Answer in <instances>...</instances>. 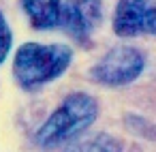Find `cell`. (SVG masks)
<instances>
[{
    "label": "cell",
    "mask_w": 156,
    "mask_h": 152,
    "mask_svg": "<svg viewBox=\"0 0 156 152\" xmlns=\"http://www.w3.org/2000/svg\"><path fill=\"white\" fill-rule=\"evenodd\" d=\"M103 22L101 0H64V17L60 30H64L77 43H88L92 32Z\"/></svg>",
    "instance_id": "5b68a950"
},
{
    "label": "cell",
    "mask_w": 156,
    "mask_h": 152,
    "mask_svg": "<svg viewBox=\"0 0 156 152\" xmlns=\"http://www.w3.org/2000/svg\"><path fill=\"white\" fill-rule=\"evenodd\" d=\"M34 30H60L64 17V0H20Z\"/></svg>",
    "instance_id": "8992f818"
},
{
    "label": "cell",
    "mask_w": 156,
    "mask_h": 152,
    "mask_svg": "<svg viewBox=\"0 0 156 152\" xmlns=\"http://www.w3.org/2000/svg\"><path fill=\"white\" fill-rule=\"evenodd\" d=\"M96 116L98 103L94 101V96L86 92H73L41 124V128L34 135V141L41 148H54L64 141H71L79 133H83L96 120Z\"/></svg>",
    "instance_id": "7a4b0ae2"
},
{
    "label": "cell",
    "mask_w": 156,
    "mask_h": 152,
    "mask_svg": "<svg viewBox=\"0 0 156 152\" xmlns=\"http://www.w3.org/2000/svg\"><path fill=\"white\" fill-rule=\"evenodd\" d=\"M73 49L64 43H24L13 58V77L24 90H39L58 79L71 64Z\"/></svg>",
    "instance_id": "6da1fadb"
},
{
    "label": "cell",
    "mask_w": 156,
    "mask_h": 152,
    "mask_svg": "<svg viewBox=\"0 0 156 152\" xmlns=\"http://www.w3.org/2000/svg\"><path fill=\"white\" fill-rule=\"evenodd\" d=\"M11 45H13V34H11V28L2 15V11H0V64H2L11 52Z\"/></svg>",
    "instance_id": "ba28073f"
},
{
    "label": "cell",
    "mask_w": 156,
    "mask_h": 152,
    "mask_svg": "<svg viewBox=\"0 0 156 152\" xmlns=\"http://www.w3.org/2000/svg\"><path fill=\"white\" fill-rule=\"evenodd\" d=\"M118 37L156 34V2L152 0H120L113 15Z\"/></svg>",
    "instance_id": "277c9868"
},
{
    "label": "cell",
    "mask_w": 156,
    "mask_h": 152,
    "mask_svg": "<svg viewBox=\"0 0 156 152\" xmlns=\"http://www.w3.org/2000/svg\"><path fill=\"white\" fill-rule=\"evenodd\" d=\"M64 152H122V143L120 139L107 133H96V135L73 141L71 146L64 148Z\"/></svg>",
    "instance_id": "52a82bcc"
},
{
    "label": "cell",
    "mask_w": 156,
    "mask_h": 152,
    "mask_svg": "<svg viewBox=\"0 0 156 152\" xmlns=\"http://www.w3.org/2000/svg\"><path fill=\"white\" fill-rule=\"evenodd\" d=\"M145 69V56L133 45L111 47L92 69L90 75L103 86H126L135 81Z\"/></svg>",
    "instance_id": "3957f363"
}]
</instances>
